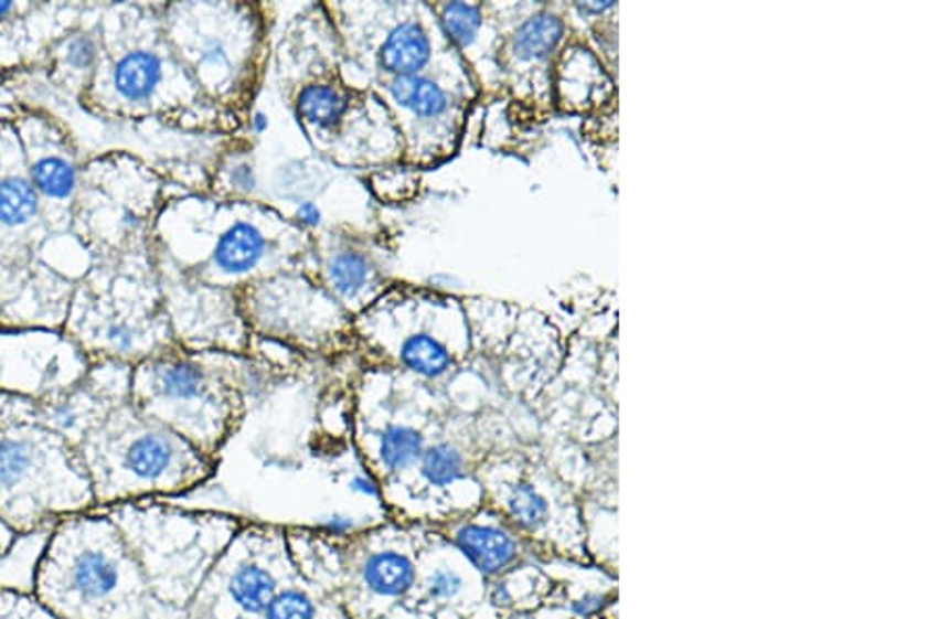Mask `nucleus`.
Listing matches in <instances>:
<instances>
[{
  "mask_svg": "<svg viewBox=\"0 0 938 619\" xmlns=\"http://www.w3.org/2000/svg\"><path fill=\"white\" fill-rule=\"evenodd\" d=\"M58 522V520H56ZM56 522L38 525L30 532L15 534V538L0 555V590L19 597H34L38 567L46 553Z\"/></svg>",
  "mask_w": 938,
  "mask_h": 619,
  "instance_id": "nucleus-1",
  "label": "nucleus"
},
{
  "mask_svg": "<svg viewBox=\"0 0 938 619\" xmlns=\"http://www.w3.org/2000/svg\"><path fill=\"white\" fill-rule=\"evenodd\" d=\"M455 544L484 576L501 574L518 557L515 541L492 525H463L455 534Z\"/></svg>",
  "mask_w": 938,
  "mask_h": 619,
  "instance_id": "nucleus-2",
  "label": "nucleus"
},
{
  "mask_svg": "<svg viewBox=\"0 0 938 619\" xmlns=\"http://www.w3.org/2000/svg\"><path fill=\"white\" fill-rule=\"evenodd\" d=\"M430 56L431 44L426 30L415 21H407L396 25L386 36L380 46L377 63L386 74H393L394 77H412L419 75L428 65Z\"/></svg>",
  "mask_w": 938,
  "mask_h": 619,
  "instance_id": "nucleus-3",
  "label": "nucleus"
},
{
  "mask_svg": "<svg viewBox=\"0 0 938 619\" xmlns=\"http://www.w3.org/2000/svg\"><path fill=\"white\" fill-rule=\"evenodd\" d=\"M265 255V238L255 225L236 222L220 236L213 250V262L225 274H246Z\"/></svg>",
  "mask_w": 938,
  "mask_h": 619,
  "instance_id": "nucleus-4",
  "label": "nucleus"
},
{
  "mask_svg": "<svg viewBox=\"0 0 938 619\" xmlns=\"http://www.w3.org/2000/svg\"><path fill=\"white\" fill-rule=\"evenodd\" d=\"M361 574L365 586L380 597H403L417 580L412 559L396 551L374 553L363 565Z\"/></svg>",
  "mask_w": 938,
  "mask_h": 619,
  "instance_id": "nucleus-5",
  "label": "nucleus"
},
{
  "mask_svg": "<svg viewBox=\"0 0 938 619\" xmlns=\"http://www.w3.org/2000/svg\"><path fill=\"white\" fill-rule=\"evenodd\" d=\"M163 77L161 58L147 51H134L117 61L113 70V86L128 100H145L157 90Z\"/></svg>",
  "mask_w": 938,
  "mask_h": 619,
  "instance_id": "nucleus-6",
  "label": "nucleus"
},
{
  "mask_svg": "<svg viewBox=\"0 0 938 619\" xmlns=\"http://www.w3.org/2000/svg\"><path fill=\"white\" fill-rule=\"evenodd\" d=\"M230 599L244 613H265L269 600L276 597V580L257 563H243L227 580Z\"/></svg>",
  "mask_w": 938,
  "mask_h": 619,
  "instance_id": "nucleus-7",
  "label": "nucleus"
},
{
  "mask_svg": "<svg viewBox=\"0 0 938 619\" xmlns=\"http://www.w3.org/2000/svg\"><path fill=\"white\" fill-rule=\"evenodd\" d=\"M565 34L562 19L551 13H539L525 19L513 34V53L522 61H541L551 55Z\"/></svg>",
  "mask_w": 938,
  "mask_h": 619,
  "instance_id": "nucleus-8",
  "label": "nucleus"
},
{
  "mask_svg": "<svg viewBox=\"0 0 938 619\" xmlns=\"http://www.w3.org/2000/svg\"><path fill=\"white\" fill-rule=\"evenodd\" d=\"M173 463V447L161 434L136 438L124 452V468L142 482H157Z\"/></svg>",
  "mask_w": 938,
  "mask_h": 619,
  "instance_id": "nucleus-9",
  "label": "nucleus"
},
{
  "mask_svg": "<svg viewBox=\"0 0 938 619\" xmlns=\"http://www.w3.org/2000/svg\"><path fill=\"white\" fill-rule=\"evenodd\" d=\"M391 94L401 107L419 117H438L449 109L447 93L434 79L424 75L394 77L391 82Z\"/></svg>",
  "mask_w": 938,
  "mask_h": 619,
  "instance_id": "nucleus-10",
  "label": "nucleus"
},
{
  "mask_svg": "<svg viewBox=\"0 0 938 619\" xmlns=\"http://www.w3.org/2000/svg\"><path fill=\"white\" fill-rule=\"evenodd\" d=\"M347 107H349L347 98L323 84L305 86L297 98V111L300 117L319 128L338 126L347 113Z\"/></svg>",
  "mask_w": 938,
  "mask_h": 619,
  "instance_id": "nucleus-11",
  "label": "nucleus"
},
{
  "mask_svg": "<svg viewBox=\"0 0 938 619\" xmlns=\"http://www.w3.org/2000/svg\"><path fill=\"white\" fill-rule=\"evenodd\" d=\"M401 361L413 374L424 377H440L450 367V355L445 344L428 334L407 338L401 346Z\"/></svg>",
  "mask_w": 938,
  "mask_h": 619,
  "instance_id": "nucleus-12",
  "label": "nucleus"
},
{
  "mask_svg": "<svg viewBox=\"0 0 938 619\" xmlns=\"http://www.w3.org/2000/svg\"><path fill=\"white\" fill-rule=\"evenodd\" d=\"M424 455V436L407 426H391L380 438V459L391 471L413 466Z\"/></svg>",
  "mask_w": 938,
  "mask_h": 619,
  "instance_id": "nucleus-13",
  "label": "nucleus"
},
{
  "mask_svg": "<svg viewBox=\"0 0 938 619\" xmlns=\"http://www.w3.org/2000/svg\"><path fill=\"white\" fill-rule=\"evenodd\" d=\"M38 211V192L30 180H0V224H28Z\"/></svg>",
  "mask_w": 938,
  "mask_h": 619,
  "instance_id": "nucleus-14",
  "label": "nucleus"
},
{
  "mask_svg": "<svg viewBox=\"0 0 938 619\" xmlns=\"http://www.w3.org/2000/svg\"><path fill=\"white\" fill-rule=\"evenodd\" d=\"M440 25L445 30V36L449 38L455 46L468 49L482 28L480 7L468 2H449L440 11Z\"/></svg>",
  "mask_w": 938,
  "mask_h": 619,
  "instance_id": "nucleus-15",
  "label": "nucleus"
},
{
  "mask_svg": "<svg viewBox=\"0 0 938 619\" xmlns=\"http://www.w3.org/2000/svg\"><path fill=\"white\" fill-rule=\"evenodd\" d=\"M32 186L49 199H67L75 188V169L61 157H44L32 168Z\"/></svg>",
  "mask_w": 938,
  "mask_h": 619,
  "instance_id": "nucleus-16",
  "label": "nucleus"
},
{
  "mask_svg": "<svg viewBox=\"0 0 938 619\" xmlns=\"http://www.w3.org/2000/svg\"><path fill=\"white\" fill-rule=\"evenodd\" d=\"M203 382H205V375L201 372V367H196L194 363H186V361L169 363L157 372L159 391L169 398H178V401H188V398L199 396L203 393Z\"/></svg>",
  "mask_w": 938,
  "mask_h": 619,
  "instance_id": "nucleus-17",
  "label": "nucleus"
},
{
  "mask_svg": "<svg viewBox=\"0 0 938 619\" xmlns=\"http://www.w3.org/2000/svg\"><path fill=\"white\" fill-rule=\"evenodd\" d=\"M509 515L527 532L541 530L548 520V503L543 494L530 484H518L509 494Z\"/></svg>",
  "mask_w": 938,
  "mask_h": 619,
  "instance_id": "nucleus-18",
  "label": "nucleus"
},
{
  "mask_svg": "<svg viewBox=\"0 0 938 619\" xmlns=\"http://www.w3.org/2000/svg\"><path fill=\"white\" fill-rule=\"evenodd\" d=\"M422 473L431 487H449L463 473V457L450 445H434L422 455Z\"/></svg>",
  "mask_w": 938,
  "mask_h": 619,
  "instance_id": "nucleus-19",
  "label": "nucleus"
},
{
  "mask_svg": "<svg viewBox=\"0 0 938 619\" xmlns=\"http://www.w3.org/2000/svg\"><path fill=\"white\" fill-rule=\"evenodd\" d=\"M370 276V265L365 257L356 253H340L330 263V281L340 295L353 297L356 295Z\"/></svg>",
  "mask_w": 938,
  "mask_h": 619,
  "instance_id": "nucleus-20",
  "label": "nucleus"
},
{
  "mask_svg": "<svg viewBox=\"0 0 938 619\" xmlns=\"http://www.w3.org/2000/svg\"><path fill=\"white\" fill-rule=\"evenodd\" d=\"M265 619H316V605L300 590H284L269 600Z\"/></svg>",
  "mask_w": 938,
  "mask_h": 619,
  "instance_id": "nucleus-21",
  "label": "nucleus"
},
{
  "mask_svg": "<svg viewBox=\"0 0 938 619\" xmlns=\"http://www.w3.org/2000/svg\"><path fill=\"white\" fill-rule=\"evenodd\" d=\"M461 588H463V578L452 569H438L426 581L428 597L436 600L455 599L461 593Z\"/></svg>",
  "mask_w": 938,
  "mask_h": 619,
  "instance_id": "nucleus-22",
  "label": "nucleus"
},
{
  "mask_svg": "<svg viewBox=\"0 0 938 619\" xmlns=\"http://www.w3.org/2000/svg\"><path fill=\"white\" fill-rule=\"evenodd\" d=\"M65 58L74 70H90L96 61V44L88 36L72 38Z\"/></svg>",
  "mask_w": 938,
  "mask_h": 619,
  "instance_id": "nucleus-23",
  "label": "nucleus"
},
{
  "mask_svg": "<svg viewBox=\"0 0 938 619\" xmlns=\"http://www.w3.org/2000/svg\"><path fill=\"white\" fill-rule=\"evenodd\" d=\"M77 419H79V412H77L74 403H61V405H56L55 412H53V421L61 430H72V428H75Z\"/></svg>",
  "mask_w": 938,
  "mask_h": 619,
  "instance_id": "nucleus-24",
  "label": "nucleus"
},
{
  "mask_svg": "<svg viewBox=\"0 0 938 619\" xmlns=\"http://www.w3.org/2000/svg\"><path fill=\"white\" fill-rule=\"evenodd\" d=\"M318 527L326 530V532H330V534H347L349 530H353V527H355V522H353L351 517H347V515L332 513V515L321 517L318 522Z\"/></svg>",
  "mask_w": 938,
  "mask_h": 619,
  "instance_id": "nucleus-25",
  "label": "nucleus"
},
{
  "mask_svg": "<svg viewBox=\"0 0 938 619\" xmlns=\"http://www.w3.org/2000/svg\"><path fill=\"white\" fill-rule=\"evenodd\" d=\"M603 597L600 595H586V597H582V599L574 600L572 602V611L576 613V616H580V618H588V616H595L597 611H599L600 607H603Z\"/></svg>",
  "mask_w": 938,
  "mask_h": 619,
  "instance_id": "nucleus-26",
  "label": "nucleus"
},
{
  "mask_svg": "<svg viewBox=\"0 0 938 619\" xmlns=\"http://www.w3.org/2000/svg\"><path fill=\"white\" fill-rule=\"evenodd\" d=\"M349 487H351L353 492L365 494V497H377V494H380V488L375 484L374 478H370V476H355V478L349 482Z\"/></svg>",
  "mask_w": 938,
  "mask_h": 619,
  "instance_id": "nucleus-27",
  "label": "nucleus"
},
{
  "mask_svg": "<svg viewBox=\"0 0 938 619\" xmlns=\"http://www.w3.org/2000/svg\"><path fill=\"white\" fill-rule=\"evenodd\" d=\"M232 182L236 184V188L244 190V192H251L255 188V173H253V169L248 168V166H241V168L234 169Z\"/></svg>",
  "mask_w": 938,
  "mask_h": 619,
  "instance_id": "nucleus-28",
  "label": "nucleus"
},
{
  "mask_svg": "<svg viewBox=\"0 0 938 619\" xmlns=\"http://www.w3.org/2000/svg\"><path fill=\"white\" fill-rule=\"evenodd\" d=\"M297 217H299L300 224L307 225V227H316L321 222V211L313 203H302L297 211Z\"/></svg>",
  "mask_w": 938,
  "mask_h": 619,
  "instance_id": "nucleus-29",
  "label": "nucleus"
},
{
  "mask_svg": "<svg viewBox=\"0 0 938 619\" xmlns=\"http://www.w3.org/2000/svg\"><path fill=\"white\" fill-rule=\"evenodd\" d=\"M107 337L111 342H115L117 346H121V349H128L131 344V332L126 328V325H111L109 330H107Z\"/></svg>",
  "mask_w": 938,
  "mask_h": 619,
  "instance_id": "nucleus-30",
  "label": "nucleus"
},
{
  "mask_svg": "<svg viewBox=\"0 0 938 619\" xmlns=\"http://www.w3.org/2000/svg\"><path fill=\"white\" fill-rule=\"evenodd\" d=\"M203 58L205 61H211V63H225L227 61V56H225L224 49L222 46H217V44H213V46H209L205 53H203Z\"/></svg>",
  "mask_w": 938,
  "mask_h": 619,
  "instance_id": "nucleus-31",
  "label": "nucleus"
},
{
  "mask_svg": "<svg viewBox=\"0 0 938 619\" xmlns=\"http://www.w3.org/2000/svg\"><path fill=\"white\" fill-rule=\"evenodd\" d=\"M509 600H511V595H509L505 584H497L494 590H492V602L494 605H509Z\"/></svg>",
  "mask_w": 938,
  "mask_h": 619,
  "instance_id": "nucleus-32",
  "label": "nucleus"
},
{
  "mask_svg": "<svg viewBox=\"0 0 938 619\" xmlns=\"http://www.w3.org/2000/svg\"><path fill=\"white\" fill-rule=\"evenodd\" d=\"M611 7H614V2H603V4H599V2H590V4H584V7H582V11H588V13H590V11H595V13H600V11L611 9Z\"/></svg>",
  "mask_w": 938,
  "mask_h": 619,
  "instance_id": "nucleus-33",
  "label": "nucleus"
},
{
  "mask_svg": "<svg viewBox=\"0 0 938 619\" xmlns=\"http://www.w3.org/2000/svg\"><path fill=\"white\" fill-rule=\"evenodd\" d=\"M253 128L257 131L267 130V119H265V115H263V113H257V115H255V119H253Z\"/></svg>",
  "mask_w": 938,
  "mask_h": 619,
  "instance_id": "nucleus-34",
  "label": "nucleus"
},
{
  "mask_svg": "<svg viewBox=\"0 0 938 619\" xmlns=\"http://www.w3.org/2000/svg\"><path fill=\"white\" fill-rule=\"evenodd\" d=\"M13 11V2H0V19L7 18Z\"/></svg>",
  "mask_w": 938,
  "mask_h": 619,
  "instance_id": "nucleus-35",
  "label": "nucleus"
},
{
  "mask_svg": "<svg viewBox=\"0 0 938 619\" xmlns=\"http://www.w3.org/2000/svg\"><path fill=\"white\" fill-rule=\"evenodd\" d=\"M520 619H532V618H520Z\"/></svg>",
  "mask_w": 938,
  "mask_h": 619,
  "instance_id": "nucleus-36",
  "label": "nucleus"
}]
</instances>
